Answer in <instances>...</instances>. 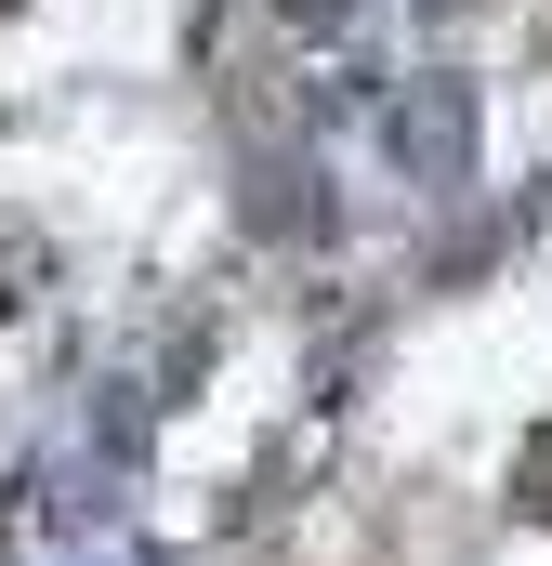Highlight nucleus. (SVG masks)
<instances>
[{
    "label": "nucleus",
    "instance_id": "1",
    "mask_svg": "<svg viewBox=\"0 0 552 566\" xmlns=\"http://www.w3.org/2000/svg\"><path fill=\"white\" fill-rule=\"evenodd\" d=\"M382 158L408 171V185H460L474 171V80H447V66H421L382 93Z\"/></svg>",
    "mask_w": 552,
    "mask_h": 566
},
{
    "label": "nucleus",
    "instance_id": "2",
    "mask_svg": "<svg viewBox=\"0 0 552 566\" xmlns=\"http://www.w3.org/2000/svg\"><path fill=\"white\" fill-rule=\"evenodd\" d=\"M513 501H527V514H540V527H552V434H540V448H527V461H513Z\"/></svg>",
    "mask_w": 552,
    "mask_h": 566
},
{
    "label": "nucleus",
    "instance_id": "3",
    "mask_svg": "<svg viewBox=\"0 0 552 566\" xmlns=\"http://www.w3.org/2000/svg\"><path fill=\"white\" fill-rule=\"evenodd\" d=\"M276 13H289V27H302V40H329V27H355V13H369V0H276Z\"/></svg>",
    "mask_w": 552,
    "mask_h": 566
}]
</instances>
